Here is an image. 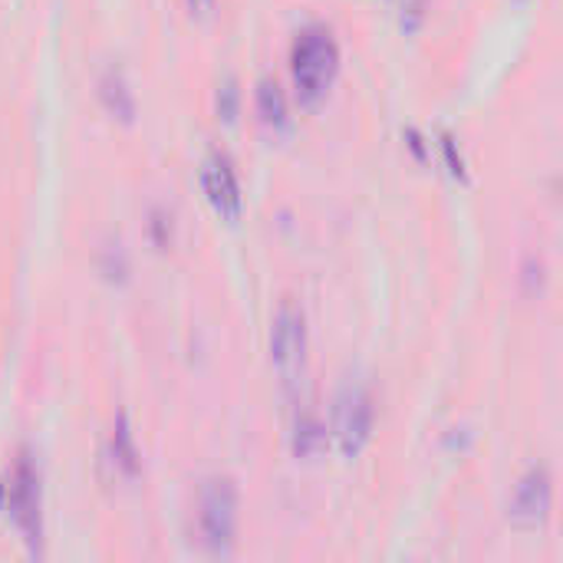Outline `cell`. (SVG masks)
Masks as SVG:
<instances>
[{
  "mask_svg": "<svg viewBox=\"0 0 563 563\" xmlns=\"http://www.w3.org/2000/svg\"><path fill=\"white\" fill-rule=\"evenodd\" d=\"M340 73V46L327 26H307L290 46V79L303 106H317Z\"/></svg>",
  "mask_w": 563,
  "mask_h": 563,
  "instance_id": "cell-1",
  "label": "cell"
},
{
  "mask_svg": "<svg viewBox=\"0 0 563 563\" xmlns=\"http://www.w3.org/2000/svg\"><path fill=\"white\" fill-rule=\"evenodd\" d=\"M238 485L231 478H208L198 492V531L211 558H231L238 544Z\"/></svg>",
  "mask_w": 563,
  "mask_h": 563,
  "instance_id": "cell-2",
  "label": "cell"
},
{
  "mask_svg": "<svg viewBox=\"0 0 563 563\" xmlns=\"http://www.w3.org/2000/svg\"><path fill=\"white\" fill-rule=\"evenodd\" d=\"M271 363L294 396L307 373V313L297 300H280L274 323H271Z\"/></svg>",
  "mask_w": 563,
  "mask_h": 563,
  "instance_id": "cell-3",
  "label": "cell"
},
{
  "mask_svg": "<svg viewBox=\"0 0 563 563\" xmlns=\"http://www.w3.org/2000/svg\"><path fill=\"white\" fill-rule=\"evenodd\" d=\"M373 426H376V409L369 389L356 379H346L333 402V442L340 455L360 459L373 439Z\"/></svg>",
  "mask_w": 563,
  "mask_h": 563,
  "instance_id": "cell-4",
  "label": "cell"
},
{
  "mask_svg": "<svg viewBox=\"0 0 563 563\" xmlns=\"http://www.w3.org/2000/svg\"><path fill=\"white\" fill-rule=\"evenodd\" d=\"M3 508L10 511L16 531L23 534V541L40 551L43 541V515H40V475L30 465V459H20L10 482H7V498Z\"/></svg>",
  "mask_w": 563,
  "mask_h": 563,
  "instance_id": "cell-5",
  "label": "cell"
},
{
  "mask_svg": "<svg viewBox=\"0 0 563 563\" xmlns=\"http://www.w3.org/2000/svg\"><path fill=\"white\" fill-rule=\"evenodd\" d=\"M551 508H554V478L544 465H531L515 485L508 518L515 528L534 531L551 518Z\"/></svg>",
  "mask_w": 563,
  "mask_h": 563,
  "instance_id": "cell-6",
  "label": "cell"
},
{
  "mask_svg": "<svg viewBox=\"0 0 563 563\" xmlns=\"http://www.w3.org/2000/svg\"><path fill=\"white\" fill-rule=\"evenodd\" d=\"M201 191L211 205V211L234 224L241 221V211H244V195H241V181H238V172L231 165V158L224 152H211L205 168H201Z\"/></svg>",
  "mask_w": 563,
  "mask_h": 563,
  "instance_id": "cell-7",
  "label": "cell"
},
{
  "mask_svg": "<svg viewBox=\"0 0 563 563\" xmlns=\"http://www.w3.org/2000/svg\"><path fill=\"white\" fill-rule=\"evenodd\" d=\"M254 109H257V119H261L264 129L280 132L287 125V96H284V89L274 79H261L257 82Z\"/></svg>",
  "mask_w": 563,
  "mask_h": 563,
  "instance_id": "cell-8",
  "label": "cell"
},
{
  "mask_svg": "<svg viewBox=\"0 0 563 563\" xmlns=\"http://www.w3.org/2000/svg\"><path fill=\"white\" fill-rule=\"evenodd\" d=\"M109 455H112V465H115L125 478H135V475H139L142 459H139V449H135V439H132V432H129L125 416H119V422H115V429H112Z\"/></svg>",
  "mask_w": 563,
  "mask_h": 563,
  "instance_id": "cell-9",
  "label": "cell"
},
{
  "mask_svg": "<svg viewBox=\"0 0 563 563\" xmlns=\"http://www.w3.org/2000/svg\"><path fill=\"white\" fill-rule=\"evenodd\" d=\"M99 96H102L106 109L112 112V119L132 122V115H135V99H132V92H129L125 79H122L115 69H109V73L102 76V82H99Z\"/></svg>",
  "mask_w": 563,
  "mask_h": 563,
  "instance_id": "cell-10",
  "label": "cell"
},
{
  "mask_svg": "<svg viewBox=\"0 0 563 563\" xmlns=\"http://www.w3.org/2000/svg\"><path fill=\"white\" fill-rule=\"evenodd\" d=\"M327 445V435H323V426L313 419V416H300L297 419V432H294V452L297 459H313L320 449Z\"/></svg>",
  "mask_w": 563,
  "mask_h": 563,
  "instance_id": "cell-11",
  "label": "cell"
},
{
  "mask_svg": "<svg viewBox=\"0 0 563 563\" xmlns=\"http://www.w3.org/2000/svg\"><path fill=\"white\" fill-rule=\"evenodd\" d=\"M234 115H238V86L228 79V82L221 86V92H218V119L234 122Z\"/></svg>",
  "mask_w": 563,
  "mask_h": 563,
  "instance_id": "cell-12",
  "label": "cell"
}]
</instances>
